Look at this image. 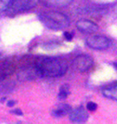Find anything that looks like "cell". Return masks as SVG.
Returning <instances> with one entry per match:
<instances>
[{
  "instance_id": "cell-8",
  "label": "cell",
  "mask_w": 117,
  "mask_h": 124,
  "mask_svg": "<svg viewBox=\"0 0 117 124\" xmlns=\"http://www.w3.org/2000/svg\"><path fill=\"white\" fill-rule=\"evenodd\" d=\"M16 69L15 62L11 60H3L0 62V76L8 77L13 73Z\"/></svg>"
},
{
  "instance_id": "cell-10",
  "label": "cell",
  "mask_w": 117,
  "mask_h": 124,
  "mask_svg": "<svg viewBox=\"0 0 117 124\" xmlns=\"http://www.w3.org/2000/svg\"><path fill=\"white\" fill-rule=\"evenodd\" d=\"M8 78L0 76V94H5L13 89L14 83Z\"/></svg>"
},
{
  "instance_id": "cell-15",
  "label": "cell",
  "mask_w": 117,
  "mask_h": 124,
  "mask_svg": "<svg viewBox=\"0 0 117 124\" xmlns=\"http://www.w3.org/2000/svg\"><path fill=\"white\" fill-rule=\"evenodd\" d=\"M97 108H98V106L95 102L90 101V102L87 103V106H86V109H87V110L93 112V111H95L96 109H97Z\"/></svg>"
},
{
  "instance_id": "cell-2",
  "label": "cell",
  "mask_w": 117,
  "mask_h": 124,
  "mask_svg": "<svg viewBox=\"0 0 117 124\" xmlns=\"http://www.w3.org/2000/svg\"><path fill=\"white\" fill-rule=\"evenodd\" d=\"M38 17L46 28L52 30H62L70 24L69 18L64 14L57 11H44Z\"/></svg>"
},
{
  "instance_id": "cell-5",
  "label": "cell",
  "mask_w": 117,
  "mask_h": 124,
  "mask_svg": "<svg viewBox=\"0 0 117 124\" xmlns=\"http://www.w3.org/2000/svg\"><path fill=\"white\" fill-rule=\"evenodd\" d=\"M74 63L77 70H79L81 72H85L91 68V67L93 66V61L90 55L82 54L76 56V58H75Z\"/></svg>"
},
{
  "instance_id": "cell-3",
  "label": "cell",
  "mask_w": 117,
  "mask_h": 124,
  "mask_svg": "<svg viewBox=\"0 0 117 124\" xmlns=\"http://www.w3.org/2000/svg\"><path fill=\"white\" fill-rule=\"evenodd\" d=\"M37 0H11L7 12L8 15H16L33 8Z\"/></svg>"
},
{
  "instance_id": "cell-7",
  "label": "cell",
  "mask_w": 117,
  "mask_h": 124,
  "mask_svg": "<svg viewBox=\"0 0 117 124\" xmlns=\"http://www.w3.org/2000/svg\"><path fill=\"white\" fill-rule=\"evenodd\" d=\"M76 28L79 31L84 33H93L98 31L99 26L94 22L91 20H85V19H81L76 22Z\"/></svg>"
},
{
  "instance_id": "cell-17",
  "label": "cell",
  "mask_w": 117,
  "mask_h": 124,
  "mask_svg": "<svg viewBox=\"0 0 117 124\" xmlns=\"http://www.w3.org/2000/svg\"><path fill=\"white\" fill-rule=\"evenodd\" d=\"M8 106H13L14 105H15V101H8Z\"/></svg>"
},
{
  "instance_id": "cell-14",
  "label": "cell",
  "mask_w": 117,
  "mask_h": 124,
  "mask_svg": "<svg viewBox=\"0 0 117 124\" xmlns=\"http://www.w3.org/2000/svg\"><path fill=\"white\" fill-rule=\"evenodd\" d=\"M11 0H0V12L8 10Z\"/></svg>"
},
{
  "instance_id": "cell-6",
  "label": "cell",
  "mask_w": 117,
  "mask_h": 124,
  "mask_svg": "<svg viewBox=\"0 0 117 124\" xmlns=\"http://www.w3.org/2000/svg\"><path fill=\"white\" fill-rule=\"evenodd\" d=\"M89 114L83 106L72 109L69 113V119L73 123H85L88 120Z\"/></svg>"
},
{
  "instance_id": "cell-11",
  "label": "cell",
  "mask_w": 117,
  "mask_h": 124,
  "mask_svg": "<svg viewBox=\"0 0 117 124\" xmlns=\"http://www.w3.org/2000/svg\"><path fill=\"white\" fill-rule=\"evenodd\" d=\"M46 6L57 7V8H64L72 3V0H40Z\"/></svg>"
},
{
  "instance_id": "cell-19",
  "label": "cell",
  "mask_w": 117,
  "mask_h": 124,
  "mask_svg": "<svg viewBox=\"0 0 117 124\" xmlns=\"http://www.w3.org/2000/svg\"><path fill=\"white\" fill-rule=\"evenodd\" d=\"M0 62H1V55H0Z\"/></svg>"
},
{
  "instance_id": "cell-18",
  "label": "cell",
  "mask_w": 117,
  "mask_h": 124,
  "mask_svg": "<svg viewBox=\"0 0 117 124\" xmlns=\"http://www.w3.org/2000/svg\"><path fill=\"white\" fill-rule=\"evenodd\" d=\"M114 67L117 70V62H115V63H114Z\"/></svg>"
},
{
  "instance_id": "cell-13",
  "label": "cell",
  "mask_w": 117,
  "mask_h": 124,
  "mask_svg": "<svg viewBox=\"0 0 117 124\" xmlns=\"http://www.w3.org/2000/svg\"><path fill=\"white\" fill-rule=\"evenodd\" d=\"M69 94V87L67 85H63L59 89V93H58V98L59 99H65Z\"/></svg>"
},
{
  "instance_id": "cell-9",
  "label": "cell",
  "mask_w": 117,
  "mask_h": 124,
  "mask_svg": "<svg viewBox=\"0 0 117 124\" xmlns=\"http://www.w3.org/2000/svg\"><path fill=\"white\" fill-rule=\"evenodd\" d=\"M102 95L108 99L117 101V83L111 84L106 86L102 90Z\"/></svg>"
},
{
  "instance_id": "cell-12",
  "label": "cell",
  "mask_w": 117,
  "mask_h": 124,
  "mask_svg": "<svg viewBox=\"0 0 117 124\" xmlns=\"http://www.w3.org/2000/svg\"><path fill=\"white\" fill-rule=\"evenodd\" d=\"M72 110L71 106H68L67 104H62L60 106H58V108L53 110L52 114L55 117H58V118H60V117L66 115V114H69Z\"/></svg>"
},
{
  "instance_id": "cell-4",
  "label": "cell",
  "mask_w": 117,
  "mask_h": 124,
  "mask_svg": "<svg viewBox=\"0 0 117 124\" xmlns=\"http://www.w3.org/2000/svg\"><path fill=\"white\" fill-rule=\"evenodd\" d=\"M86 46L94 50H104L109 48L111 41L108 37L102 35H93L87 37L85 41Z\"/></svg>"
},
{
  "instance_id": "cell-1",
  "label": "cell",
  "mask_w": 117,
  "mask_h": 124,
  "mask_svg": "<svg viewBox=\"0 0 117 124\" xmlns=\"http://www.w3.org/2000/svg\"><path fill=\"white\" fill-rule=\"evenodd\" d=\"M34 65L40 77H60L67 70L66 61L53 57H39L34 61Z\"/></svg>"
},
{
  "instance_id": "cell-16",
  "label": "cell",
  "mask_w": 117,
  "mask_h": 124,
  "mask_svg": "<svg viewBox=\"0 0 117 124\" xmlns=\"http://www.w3.org/2000/svg\"><path fill=\"white\" fill-rule=\"evenodd\" d=\"M64 36L65 38L67 40V41H71V40L72 39L73 35H72L71 32H65L64 33Z\"/></svg>"
}]
</instances>
